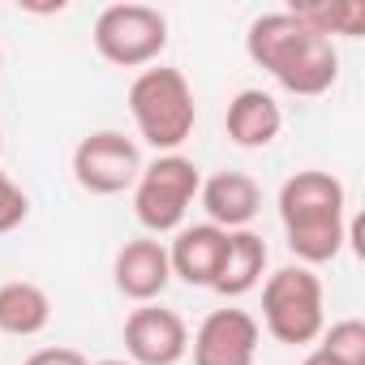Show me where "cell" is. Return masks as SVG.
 <instances>
[{
  "label": "cell",
  "mask_w": 365,
  "mask_h": 365,
  "mask_svg": "<svg viewBox=\"0 0 365 365\" xmlns=\"http://www.w3.org/2000/svg\"><path fill=\"white\" fill-rule=\"evenodd\" d=\"M258 344H262V327L250 309H211L194 339H190V352H194V365H254L258 356Z\"/></svg>",
  "instance_id": "cell-8"
},
{
  "label": "cell",
  "mask_w": 365,
  "mask_h": 365,
  "mask_svg": "<svg viewBox=\"0 0 365 365\" xmlns=\"http://www.w3.org/2000/svg\"><path fill=\"white\" fill-rule=\"evenodd\" d=\"M267 335L275 344L301 348L314 344L327 327V297H322V279L314 275V267H279L275 275H267L262 284V322Z\"/></svg>",
  "instance_id": "cell-4"
},
{
  "label": "cell",
  "mask_w": 365,
  "mask_h": 365,
  "mask_svg": "<svg viewBox=\"0 0 365 365\" xmlns=\"http://www.w3.org/2000/svg\"><path fill=\"white\" fill-rule=\"evenodd\" d=\"M22 365H86V356H82L78 348H39V352H31Z\"/></svg>",
  "instance_id": "cell-19"
},
{
  "label": "cell",
  "mask_w": 365,
  "mask_h": 365,
  "mask_svg": "<svg viewBox=\"0 0 365 365\" xmlns=\"http://www.w3.org/2000/svg\"><path fill=\"white\" fill-rule=\"evenodd\" d=\"M288 14L301 18L314 35H322L331 43L365 35V0H301Z\"/></svg>",
  "instance_id": "cell-16"
},
{
  "label": "cell",
  "mask_w": 365,
  "mask_h": 365,
  "mask_svg": "<svg viewBox=\"0 0 365 365\" xmlns=\"http://www.w3.org/2000/svg\"><path fill=\"white\" fill-rule=\"evenodd\" d=\"M202 190V172L190 155H155L133 180V215L150 237L185 228V215Z\"/></svg>",
  "instance_id": "cell-5"
},
{
  "label": "cell",
  "mask_w": 365,
  "mask_h": 365,
  "mask_svg": "<svg viewBox=\"0 0 365 365\" xmlns=\"http://www.w3.org/2000/svg\"><path fill=\"white\" fill-rule=\"evenodd\" d=\"M86 365H133V361H120V356H108V361H86Z\"/></svg>",
  "instance_id": "cell-21"
},
{
  "label": "cell",
  "mask_w": 365,
  "mask_h": 365,
  "mask_svg": "<svg viewBox=\"0 0 365 365\" xmlns=\"http://www.w3.org/2000/svg\"><path fill=\"white\" fill-rule=\"evenodd\" d=\"M245 52L288 95H301V99L327 95L335 86V78H339V52H335V43L322 39V35H314L288 9L254 18L250 31H245Z\"/></svg>",
  "instance_id": "cell-1"
},
{
  "label": "cell",
  "mask_w": 365,
  "mask_h": 365,
  "mask_svg": "<svg viewBox=\"0 0 365 365\" xmlns=\"http://www.w3.org/2000/svg\"><path fill=\"white\" fill-rule=\"evenodd\" d=\"M95 52L116 69H150L168 48V18L155 5H108L95 18Z\"/></svg>",
  "instance_id": "cell-6"
},
{
  "label": "cell",
  "mask_w": 365,
  "mask_h": 365,
  "mask_svg": "<svg viewBox=\"0 0 365 365\" xmlns=\"http://www.w3.org/2000/svg\"><path fill=\"white\" fill-rule=\"evenodd\" d=\"M198 202L207 211V224L224 228V232H241L254 224V215L262 211V190H258V180L250 172H215L202 180V190H198Z\"/></svg>",
  "instance_id": "cell-11"
},
{
  "label": "cell",
  "mask_w": 365,
  "mask_h": 365,
  "mask_svg": "<svg viewBox=\"0 0 365 365\" xmlns=\"http://www.w3.org/2000/svg\"><path fill=\"white\" fill-rule=\"evenodd\" d=\"M138 172H142V150L120 129H95L73 146V180L95 198L133 190Z\"/></svg>",
  "instance_id": "cell-7"
},
{
  "label": "cell",
  "mask_w": 365,
  "mask_h": 365,
  "mask_svg": "<svg viewBox=\"0 0 365 365\" xmlns=\"http://www.w3.org/2000/svg\"><path fill=\"white\" fill-rule=\"evenodd\" d=\"M0 65H5V56H0Z\"/></svg>",
  "instance_id": "cell-23"
},
{
  "label": "cell",
  "mask_w": 365,
  "mask_h": 365,
  "mask_svg": "<svg viewBox=\"0 0 365 365\" xmlns=\"http://www.w3.org/2000/svg\"><path fill=\"white\" fill-rule=\"evenodd\" d=\"M129 116L138 125V138L155 146V155H176L194 138L198 103L190 78L172 65H150L129 82Z\"/></svg>",
  "instance_id": "cell-3"
},
{
  "label": "cell",
  "mask_w": 365,
  "mask_h": 365,
  "mask_svg": "<svg viewBox=\"0 0 365 365\" xmlns=\"http://www.w3.org/2000/svg\"><path fill=\"white\" fill-rule=\"evenodd\" d=\"M52 322V297L31 279L0 284V331L14 339H31Z\"/></svg>",
  "instance_id": "cell-15"
},
{
  "label": "cell",
  "mask_w": 365,
  "mask_h": 365,
  "mask_svg": "<svg viewBox=\"0 0 365 365\" xmlns=\"http://www.w3.org/2000/svg\"><path fill=\"white\" fill-rule=\"evenodd\" d=\"M125 356L133 365H176L190 356V327L176 309L138 305L125 318Z\"/></svg>",
  "instance_id": "cell-9"
},
{
  "label": "cell",
  "mask_w": 365,
  "mask_h": 365,
  "mask_svg": "<svg viewBox=\"0 0 365 365\" xmlns=\"http://www.w3.org/2000/svg\"><path fill=\"white\" fill-rule=\"evenodd\" d=\"M318 339H322L318 348L335 365H365V322L361 318H339V322L322 327Z\"/></svg>",
  "instance_id": "cell-17"
},
{
  "label": "cell",
  "mask_w": 365,
  "mask_h": 365,
  "mask_svg": "<svg viewBox=\"0 0 365 365\" xmlns=\"http://www.w3.org/2000/svg\"><path fill=\"white\" fill-rule=\"evenodd\" d=\"M0 150H5V138H0Z\"/></svg>",
  "instance_id": "cell-22"
},
{
  "label": "cell",
  "mask_w": 365,
  "mask_h": 365,
  "mask_svg": "<svg viewBox=\"0 0 365 365\" xmlns=\"http://www.w3.org/2000/svg\"><path fill=\"white\" fill-rule=\"evenodd\" d=\"M228 232L215 224H194V228H176V241L168 245V267L172 279H185L190 288H211L224 262Z\"/></svg>",
  "instance_id": "cell-12"
},
{
  "label": "cell",
  "mask_w": 365,
  "mask_h": 365,
  "mask_svg": "<svg viewBox=\"0 0 365 365\" xmlns=\"http://www.w3.org/2000/svg\"><path fill=\"white\" fill-rule=\"evenodd\" d=\"M348 194L339 185V176L322 168L292 172L279 185V224L288 237V250L297 254L301 267H322L339 258L348 241Z\"/></svg>",
  "instance_id": "cell-2"
},
{
  "label": "cell",
  "mask_w": 365,
  "mask_h": 365,
  "mask_svg": "<svg viewBox=\"0 0 365 365\" xmlns=\"http://www.w3.org/2000/svg\"><path fill=\"white\" fill-rule=\"evenodd\" d=\"M112 279H116V292L138 301V305H150L168 292L172 284V267H168V245L159 237H133L116 250L112 258Z\"/></svg>",
  "instance_id": "cell-10"
},
{
  "label": "cell",
  "mask_w": 365,
  "mask_h": 365,
  "mask_svg": "<svg viewBox=\"0 0 365 365\" xmlns=\"http://www.w3.org/2000/svg\"><path fill=\"white\" fill-rule=\"evenodd\" d=\"M26 215H31V198H26V190L18 185L9 172H0V237H9L14 228H22Z\"/></svg>",
  "instance_id": "cell-18"
},
{
  "label": "cell",
  "mask_w": 365,
  "mask_h": 365,
  "mask_svg": "<svg viewBox=\"0 0 365 365\" xmlns=\"http://www.w3.org/2000/svg\"><path fill=\"white\" fill-rule=\"evenodd\" d=\"M301 365H335V361H331V356H327L322 348H314V352H309V356H305Z\"/></svg>",
  "instance_id": "cell-20"
},
{
  "label": "cell",
  "mask_w": 365,
  "mask_h": 365,
  "mask_svg": "<svg viewBox=\"0 0 365 365\" xmlns=\"http://www.w3.org/2000/svg\"><path fill=\"white\" fill-rule=\"evenodd\" d=\"M224 129L241 150H262V146H271L279 138L284 112H279L275 95H267L258 86H245V91L232 95V103L224 112Z\"/></svg>",
  "instance_id": "cell-13"
},
{
  "label": "cell",
  "mask_w": 365,
  "mask_h": 365,
  "mask_svg": "<svg viewBox=\"0 0 365 365\" xmlns=\"http://www.w3.org/2000/svg\"><path fill=\"white\" fill-rule=\"evenodd\" d=\"M267 275V241L250 228L241 232H228V245H224V262H220V275H215V292L237 301L245 292H254Z\"/></svg>",
  "instance_id": "cell-14"
}]
</instances>
